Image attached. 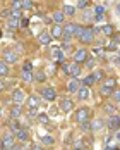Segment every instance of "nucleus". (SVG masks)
Returning <instances> with one entry per match:
<instances>
[{
	"label": "nucleus",
	"mask_w": 120,
	"mask_h": 150,
	"mask_svg": "<svg viewBox=\"0 0 120 150\" xmlns=\"http://www.w3.org/2000/svg\"><path fill=\"white\" fill-rule=\"evenodd\" d=\"M81 73V64L79 62H72V64H69V69H67V74H70L72 78H77Z\"/></svg>",
	"instance_id": "423d86ee"
},
{
	"label": "nucleus",
	"mask_w": 120,
	"mask_h": 150,
	"mask_svg": "<svg viewBox=\"0 0 120 150\" xmlns=\"http://www.w3.org/2000/svg\"><path fill=\"white\" fill-rule=\"evenodd\" d=\"M22 69H29V71H31V62H26V64H24V67H22Z\"/></svg>",
	"instance_id": "09e8293b"
},
{
	"label": "nucleus",
	"mask_w": 120,
	"mask_h": 150,
	"mask_svg": "<svg viewBox=\"0 0 120 150\" xmlns=\"http://www.w3.org/2000/svg\"><path fill=\"white\" fill-rule=\"evenodd\" d=\"M77 95H79V98H81V100H88V98H89V86L82 85L79 90H77Z\"/></svg>",
	"instance_id": "9b49d317"
},
{
	"label": "nucleus",
	"mask_w": 120,
	"mask_h": 150,
	"mask_svg": "<svg viewBox=\"0 0 120 150\" xmlns=\"http://www.w3.org/2000/svg\"><path fill=\"white\" fill-rule=\"evenodd\" d=\"M88 59H89V57H88V50H84V48H81V50H76V52H74V60L79 62V64L86 62Z\"/></svg>",
	"instance_id": "39448f33"
},
{
	"label": "nucleus",
	"mask_w": 120,
	"mask_h": 150,
	"mask_svg": "<svg viewBox=\"0 0 120 150\" xmlns=\"http://www.w3.org/2000/svg\"><path fill=\"white\" fill-rule=\"evenodd\" d=\"M7 28H9V29H12V31H14V29H17V28H19V19L10 16V18H9V22H7Z\"/></svg>",
	"instance_id": "dca6fc26"
},
{
	"label": "nucleus",
	"mask_w": 120,
	"mask_h": 150,
	"mask_svg": "<svg viewBox=\"0 0 120 150\" xmlns=\"http://www.w3.org/2000/svg\"><path fill=\"white\" fill-rule=\"evenodd\" d=\"M81 86H82V83H81L79 79H76V78H74V79L69 83V86H67V88H69V92H77Z\"/></svg>",
	"instance_id": "4468645a"
},
{
	"label": "nucleus",
	"mask_w": 120,
	"mask_h": 150,
	"mask_svg": "<svg viewBox=\"0 0 120 150\" xmlns=\"http://www.w3.org/2000/svg\"><path fill=\"white\" fill-rule=\"evenodd\" d=\"M29 107H40V98L38 97H29Z\"/></svg>",
	"instance_id": "a878e982"
},
{
	"label": "nucleus",
	"mask_w": 120,
	"mask_h": 150,
	"mask_svg": "<svg viewBox=\"0 0 120 150\" xmlns=\"http://www.w3.org/2000/svg\"><path fill=\"white\" fill-rule=\"evenodd\" d=\"M101 31H103V35H112V33H113V28H112L110 24H106V26L101 28Z\"/></svg>",
	"instance_id": "473e14b6"
},
{
	"label": "nucleus",
	"mask_w": 120,
	"mask_h": 150,
	"mask_svg": "<svg viewBox=\"0 0 120 150\" xmlns=\"http://www.w3.org/2000/svg\"><path fill=\"white\" fill-rule=\"evenodd\" d=\"M63 12H65V16H74L76 9H74V7H70V5H65V7H63Z\"/></svg>",
	"instance_id": "7c9ffc66"
},
{
	"label": "nucleus",
	"mask_w": 120,
	"mask_h": 150,
	"mask_svg": "<svg viewBox=\"0 0 120 150\" xmlns=\"http://www.w3.org/2000/svg\"><path fill=\"white\" fill-rule=\"evenodd\" d=\"M112 98H113L115 102H120V90H115V92L112 93Z\"/></svg>",
	"instance_id": "4c0bfd02"
},
{
	"label": "nucleus",
	"mask_w": 120,
	"mask_h": 150,
	"mask_svg": "<svg viewBox=\"0 0 120 150\" xmlns=\"http://www.w3.org/2000/svg\"><path fill=\"white\" fill-rule=\"evenodd\" d=\"M38 121H40L41 124H46V123H48V116H46V114H40V116H38Z\"/></svg>",
	"instance_id": "c9c22d12"
},
{
	"label": "nucleus",
	"mask_w": 120,
	"mask_h": 150,
	"mask_svg": "<svg viewBox=\"0 0 120 150\" xmlns=\"http://www.w3.org/2000/svg\"><path fill=\"white\" fill-rule=\"evenodd\" d=\"M63 19H65V12L63 11H59V12H53V21L55 22H63Z\"/></svg>",
	"instance_id": "5701e85b"
},
{
	"label": "nucleus",
	"mask_w": 120,
	"mask_h": 150,
	"mask_svg": "<svg viewBox=\"0 0 120 150\" xmlns=\"http://www.w3.org/2000/svg\"><path fill=\"white\" fill-rule=\"evenodd\" d=\"M34 79L41 83V81H45V79H46V74H45L43 71H34Z\"/></svg>",
	"instance_id": "cd10ccee"
},
{
	"label": "nucleus",
	"mask_w": 120,
	"mask_h": 150,
	"mask_svg": "<svg viewBox=\"0 0 120 150\" xmlns=\"http://www.w3.org/2000/svg\"><path fill=\"white\" fill-rule=\"evenodd\" d=\"M101 95H103V97H108V95H112L113 93V86H110V85H106V83H105V85H101Z\"/></svg>",
	"instance_id": "aec40b11"
},
{
	"label": "nucleus",
	"mask_w": 120,
	"mask_h": 150,
	"mask_svg": "<svg viewBox=\"0 0 120 150\" xmlns=\"http://www.w3.org/2000/svg\"><path fill=\"white\" fill-rule=\"evenodd\" d=\"M88 117H89V111H88V109H79V111L76 112V119H77L79 123L88 121Z\"/></svg>",
	"instance_id": "9d476101"
},
{
	"label": "nucleus",
	"mask_w": 120,
	"mask_h": 150,
	"mask_svg": "<svg viewBox=\"0 0 120 150\" xmlns=\"http://www.w3.org/2000/svg\"><path fill=\"white\" fill-rule=\"evenodd\" d=\"M86 64H88V67H93V66H94V60H93V59H88Z\"/></svg>",
	"instance_id": "c03bdc74"
},
{
	"label": "nucleus",
	"mask_w": 120,
	"mask_h": 150,
	"mask_svg": "<svg viewBox=\"0 0 120 150\" xmlns=\"http://www.w3.org/2000/svg\"><path fill=\"white\" fill-rule=\"evenodd\" d=\"M72 107H74V104L70 102V100H62V104H60V109L63 111V112H69V111H72Z\"/></svg>",
	"instance_id": "f3484780"
},
{
	"label": "nucleus",
	"mask_w": 120,
	"mask_h": 150,
	"mask_svg": "<svg viewBox=\"0 0 120 150\" xmlns=\"http://www.w3.org/2000/svg\"><path fill=\"white\" fill-rule=\"evenodd\" d=\"M21 76H22V79H24L26 83H31V81L34 79V74H33V71H29V69H22Z\"/></svg>",
	"instance_id": "ddd939ff"
},
{
	"label": "nucleus",
	"mask_w": 120,
	"mask_h": 150,
	"mask_svg": "<svg viewBox=\"0 0 120 150\" xmlns=\"http://www.w3.org/2000/svg\"><path fill=\"white\" fill-rule=\"evenodd\" d=\"M48 114H50V116H57V109H55V107H52V109L48 111Z\"/></svg>",
	"instance_id": "49530a36"
},
{
	"label": "nucleus",
	"mask_w": 120,
	"mask_h": 150,
	"mask_svg": "<svg viewBox=\"0 0 120 150\" xmlns=\"http://www.w3.org/2000/svg\"><path fill=\"white\" fill-rule=\"evenodd\" d=\"M22 112V109H21V104H16L14 107H10V117H14V119H17Z\"/></svg>",
	"instance_id": "a211bd4d"
},
{
	"label": "nucleus",
	"mask_w": 120,
	"mask_h": 150,
	"mask_svg": "<svg viewBox=\"0 0 120 150\" xmlns=\"http://www.w3.org/2000/svg\"><path fill=\"white\" fill-rule=\"evenodd\" d=\"M94 33H96V29L94 28H84V33L81 35V41L82 43H91L93 40H94Z\"/></svg>",
	"instance_id": "f03ea898"
},
{
	"label": "nucleus",
	"mask_w": 120,
	"mask_h": 150,
	"mask_svg": "<svg viewBox=\"0 0 120 150\" xmlns=\"http://www.w3.org/2000/svg\"><path fill=\"white\" fill-rule=\"evenodd\" d=\"M77 26H79V24H76V22H69V24L63 28V38H65V41H69L72 36H76Z\"/></svg>",
	"instance_id": "f257e3e1"
},
{
	"label": "nucleus",
	"mask_w": 120,
	"mask_h": 150,
	"mask_svg": "<svg viewBox=\"0 0 120 150\" xmlns=\"http://www.w3.org/2000/svg\"><path fill=\"white\" fill-rule=\"evenodd\" d=\"M2 149H5V150L16 149V138H14V135H5L2 138Z\"/></svg>",
	"instance_id": "7ed1b4c3"
},
{
	"label": "nucleus",
	"mask_w": 120,
	"mask_h": 150,
	"mask_svg": "<svg viewBox=\"0 0 120 150\" xmlns=\"http://www.w3.org/2000/svg\"><path fill=\"white\" fill-rule=\"evenodd\" d=\"M2 59L7 60L9 64H14V62H17V54H16L14 50H5L3 55H2Z\"/></svg>",
	"instance_id": "0eeeda50"
},
{
	"label": "nucleus",
	"mask_w": 120,
	"mask_h": 150,
	"mask_svg": "<svg viewBox=\"0 0 120 150\" xmlns=\"http://www.w3.org/2000/svg\"><path fill=\"white\" fill-rule=\"evenodd\" d=\"M16 138H17V140H19L21 143H26V142H28V140H29V135H28V131H26V130H24V128H21L19 131L16 133Z\"/></svg>",
	"instance_id": "f8f14e48"
},
{
	"label": "nucleus",
	"mask_w": 120,
	"mask_h": 150,
	"mask_svg": "<svg viewBox=\"0 0 120 150\" xmlns=\"http://www.w3.org/2000/svg\"><path fill=\"white\" fill-rule=\"evenodd\" d=\"M105 111H106V112H110V116H112V114H115V112H117V109H115L113 105H106V107H105Z\"/></svg>",
	"instance_id": "58836bf2"
},
{
	"label": "nucleus",
	"mask_w": 120,
	"mask_h": 150,
	"mask_svg": "<svg viewBox=\"0 0 120 150\" xmlns=\"http://www.w3.org/2000/svg\"><path fill=\"white\" fill-rule=\"evenodd\" d=\"M81 130H82V131H91V130H93V124H91V123H88V121H84V123H81Z\"/></svg>",
	"instance_id": "c85d7f7f"
},
{
	"label": "nucleus",
	"mask_w": 120,
	"mask_h": 150,
	"mask_svg": "<svg viewBox=\"0 0 120 150\" xmlns=\"http://www.w3.org/2000/svg\"><path fill=\"white\" fill-rule=\"evenodd\" d=\"M26 26H28V19H22L21 21V28H26Z\"/></svg>",
	"instance_id": "de8ad7c7"
},
{
	"label": "nucleus",
	"mask_w": 120,
	"mask_h": 150,
	"mask_svg": "<svg viewBox=\"0 0 120 150\" xmlns=\"http://www.w3.org/2000/svg\"><path fill=\"white\" fill-rule=\"evenodd\" d=\"M31 7H33L31 0H22V9H31Z\"/></svg>",
	"instance_id": "e433bc0d"
},
{
	"label": "nucleus",
	"mask_w": 120,
	"mask_h": 150,
	"mask_svg": "<svg viewBox=\"0 0 120 150\" xmlns=\"http://www.w3.org/2000/svg\"><path fill=\"white\" fill-rule=\"evenodd\" d=\"M52 55H53V59H55V60H62V50H60V48H53Z\"/></svg>",
	"instance_id": "c756f323"
},
{
	"label": "nucleus",
	"mask_w": 120,
	"mask_h": 150,
	"mask_svg": "<svg viewBox=\"0 0 120 150\" xmlns=\"http://www.w3.org/2000/svg\"><path fill=\"white\" fill-rule=\"evenodd\" d=\"M105 83H106V85H110V86H115V79H113V78H110V79H106Z\"/></svg>",
	"instance_id": "37998d69"
},
{
	"label": "nucleus",
	"mask_w": 120,
	"mask_h": 150,
	"mask_svg": "<svg viewBox=\"0 0 120 150\" xmlns=\"http://www.w3.org/2000/svg\"><path fill=\"white\" fill-rule=\"evenodd\" d=\"M94 12H96V21H101L103 19V14H105V9L103 7H94Z\"/></svg>",
	"instance_id": "393cba45"
},
{
	"label": "nucleus",
	"mask_w": 120,
	"mask_h": 150,
	"mask_svg": "<svg viewBox=\"0 0 120 150\" xmlns=\"http://www.w3.org/2000/svg\"><path fill=\"white\" fill-rule=\"evenodd\" d=\"M101 76H103V73H101V71L94 73V78H96V81H100V79H101Z\"/></svg>",
	"instance_id": "a18cd8bd"
},
{
	"label": "nucleus",
	"mask_w": 120,
	"mask_h": 150,
	"mask_svg": "<svg viewBox=\"0 0 120 150\" xmlns=\"http://www.w3.org/2000/svg\"><path fill=\"white\" fill-rule=\"evenodd\" d=\"M9 130L12 133H17L21 130V124L19 123H16V121H10V124H9Z\"/></svg>",
	"instance_id": "bb28decb"
},
{
	"label": "nucleus",
	"mask_w": 120,
	"mask_h": 150,
	"mask_svg": "<svg viewBox=\"0 0 120 150\" xmlns=\"http://www.w3.org/2000/svg\"><path fill=\"white\" fill-rule=\"evenodd\" d=\"M86 5H88V0H77V7L79 9H84Z\"/></svg>",
	"instance_id": "a19ab883"
},
{
	"label": "nucleus",
	"mask_w": 120,
	"mask_h": 150,
	"mask_svg": "<svg viewBox=\"0 0 120 150\" xmlns=\"http://www.w3.org/2000/svg\"><path fill=\"white\" fill-rule=\"evenodd\" d=\"M0 74H2V76L9 74V62H7V60H3V59H2V62H0Z\"/></svg>",
	"instance_id": "4be33fe9"
},
{
	"label": "nucleus",
	"mask_w": 120,
	"mask_h": 150,
	"mask_svg": "<svg viewBox=\"0 0 120 150\" xmlns=\"http://www.w3.org/2000/svg\"><path fill=\"white\" fill-rule=\"evenodd\" d=\"M12 100H14V104H22V102L26 100V93H24L22 90H14Z\"/></svg>",
	"instance_id": "1a4fd4ad"
},
{
	"label": "nucleus",
	"mask_w": 120,
	"mask_h": 150,
	"mask_svg": "<svg viewBox=\"0 0 120 150\" xmlns=\"http://www.w3.org/2000/svg\"><path fill=\"white\" fill-rule=\"evenodd\" d=\"M38 41H40L41 45H48V43L52 41V35H46V33H40V35H38Z\"/></svg>",
	"instance_id": "6ab92c4d"
},
{
	"label": "nucleus",
	"mask_w": 120,
	"mask_h": 150,
	"mask_svg": "<svg viewBox=\"0 0 120 150\" xmlns=\"http://www.w3.org/2000/svg\"><path fill=\"white\" fill-rule=\"evenodd\" d=\"M82 33H84V28H82V26H77V29H76V38H81Z\"/></svg>",
	"instance_id": "ea45409f"
},
{
	"label": "nucleus",
	"mask_w": 120,
	"mask_h": 150,
	"mask_svg": "<svg viewBox=\"0 0 120 150\" xmlns=\"http://www.w3.org/2000/svg\"><path fill=\"white\" fill-rule=\"evenodd\" d=\"M50 35H52L53 38H60V36H63V28H60V26H59V22H57V24H55V26L52 28V33H50Z\"/></svg>",
	"instance_id": "2eb2a0df"
},
{
	"label": "nucleus",
	"mask_w": 120,
	"mask_h": 150,
	"mask_svg": "<svg viewBox=\"0 0 120 150\" xmlns=\"http://www.w3.org/2000/svg\"><path fill=\"white\" fill-rule=\"evenodd\" d=\"M62 50H65V52H70V45H69V43L65 41V43L62 45Z\"/></svg>",
	"instance_id": "79ce46f5"
},
{
	"label": "nucleus",
	"mask_w": 120,
	"mask_h": 150,
	"mask_svg": "<svg viewBox=\"0 0 120 150\" xmlns=\"http://www.w3.org/2000/svg\"><path fill=\"white\" fill-rule=\"evenodd\" d=\"M106 126H108L112 131H117V130H120V116H117V114H112V116L108 117V121H106Z\"/></svg>",
	"instance_id": "20e7f679"
},
{
	"label": "nucleus",
	"mask_w": 120,
	"mask_h": 150,
	"mask_svg": "<svg viewBox=\"0 0 120 150\" xmlns=\"http://www.w3.org/2000/svg\"><path fill=\"white\" fill-rule=\"evenodd\" d=\"M91 124H93V131H101L105 128V121H101V119H94Z\"/></svg>",
	"instance_id": "412c9836"
},
{
	"label": "nucleus",
	"mask_w": 120,
	"mask_h": 150,
	"mask_svg": "<svg viewBox=\"0 0 120 150\" xmlns=\"http://www.w3.org/2000/svg\"><path fill=\"white\" fill-rule=\"evenodd\" d=\"M84 19L88 21V22H93L94 18H93V11H84Z\"/></svg>",
	"instance_id": "2f4dec72"
},
{
	"label": "nucleus",
	"mask_w": 120,
	"mask_h": 150,
	"mask_svg": "<svg viewBox=\"0 0 120 150\" xmlns=\"http://www.w3.org/2000/svg\"><path fill=\"white\" fill-rule=\"evenodd\" d=\"M41 142H43V145H52V143H53V138L46 135V136H43V138H41Z\"/></svg>",
	"instance_id": "72a5a7b5"
},
{
	"label": "nucleus",
	"mask_w": 120,
	"mask_h": 150,
	"mask_svg": "<svg viewBox=\"0 0 120 150\" xmlns=\"http://www.w3.org/2000/svg\"><path fill=\"white\" fill-rule=\"evenodd\" d=\"M93 83H96V78H94V74H89L84 81H82V85H86V86H91Z\"/></svg>",
	"instance_id": "b1692460"
},
{
	"label": "nucleus",
	"mask_w": 120,
	"mask_h": 150,
	"mask_svg": "<svg viewBox=\"0 0 120 150\" xmlns=\"http://www.w3.org/2000/svg\"><path fill=\"white\" fill-rule=\"evenodd\" d=\"M12 9H22V0H12Z\"/></svg>",
	"instance_id": "f704fd0d"
},
{
	"label": "nucleus",
	"mask_w": 120,
	"mask_h": 150,
	"mask_svg": "<svg viewBox=\"0 0 120 150\" xmlns=\"http://www.w3.org/2000/svg\"><path fill=\"white\" fill-rule=\"evenodd\" d=\"M41 97H43L45 100L52 102V100H55V98H57V92H55L53 88H45V90L41 92Z\"/></svg>",
	"instance_id": "6e6552de"
}]
</instances>
